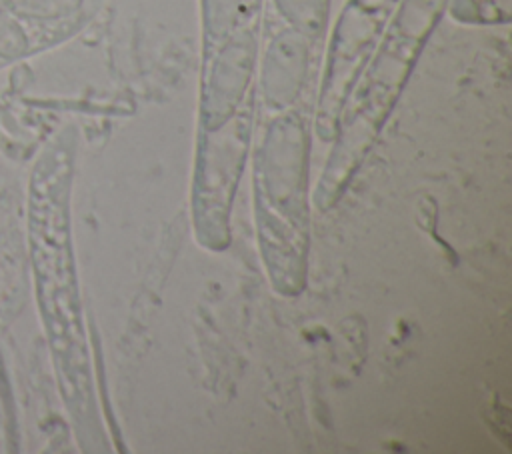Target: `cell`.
Wrapping results in <instances>:
<instances>
[{
	"mask_svg": "<svg viewBox=\"0 0 512 454\" xmlns=\"http://www.w3.org/2000/svg\"><path fill=\"white\" fill-rule=\"evenodd\" d=\"M274 66H272V92L286 94L298 74V62H300V50L294 42H284L274 52Z\"/></svg>",
	"mask_w": 512,
	"mask_h": 454,
	"instance_id": "obj_2",
	"label": "cell"
},
{
	"mask_svg": "<svg viewBox=\"0 0 512 454\" xmlns=\"http://www.w3.org/2000/svg\"><path fill=\"white\" fill-rule=\"evenodd\" d=\"M278 6L296 22L312 26L320 8V0H276Z\"/></svg>",
	"mask_w": 512,
	"mask_h": 454,
	"instance_id": "obj_4",
	"label": "cell"
},
{
	"mask_svg": "<svg viewBox=\"0 0 512 454\" xmlns=\"http://www.w3.org/2000/svg\"><path fill=\"white\" fill-rule=\"evenodd\" d=\"M240 4L242 0H206L210 26L218 32L226 30L236 20Z\"/></svg>",
	"mask_w": 512,
	"mask_h": 454,
	"instance_id": "obj_3",
	"label": "cell"
},
{
	"mask_svg": "<svg viewBox=\"0 0 512 454\" xmlns=\"http://www.w3.org/2000/svg\"><path fill=\"white\" fill-rule=\"evenodd\" d=\"M220 72L216 78V98L222 104H228L232 98H236V92L240 90V84L244 80L246 64H248V44L244 40L234 42L220 62Z\"/></svg>",
	"mask_w": 512,
	"mask_h": 454,
	"instance_id": "obj_1",
	"label": "cell"
}]
</instances>
